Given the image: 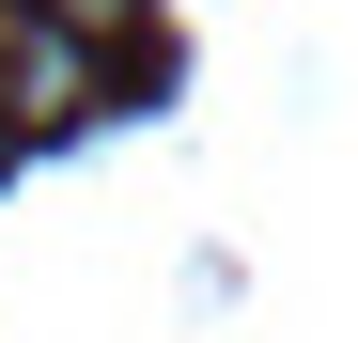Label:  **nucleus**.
<instances>
[{
    "instance_id": "obj_1",
    "label": "nucleus",
    "mask_w": 358,
    "mask_h": 343,
    "mask_svg": "<svg viewBox=\"0 0 358 343\" xmlns=\"http://www.w3.org/2000/svg\"><path fill=\"white\" fill-rule=\"evenodd\" d=\"M109 78H125V47H94V31H63V16H31V0H0V125H16V141L94 125Z\"/></svg>"
},
{
    "instance_id": "obj_2",
    "label": "nucleus",
    "mask_w": 358,
    "mask_h": 343,
    "mask_svg": "<svg viewBox=\"0 0 358 343\" xmlns=\"http://www.w3.org/2000/svg\"><path fill=\"white\" fill-rule=\"evenodd\" d=\"M0 156H16V125H0Z\"/></svg>"
}]
</instances>
